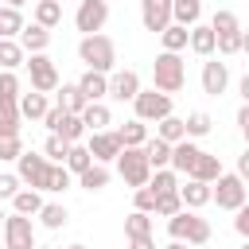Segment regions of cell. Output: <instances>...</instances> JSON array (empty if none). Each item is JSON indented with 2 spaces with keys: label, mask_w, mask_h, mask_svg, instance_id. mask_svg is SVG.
I'll list each match as a JSON object with an SVG mask.
<instances>
[{
  "label": "cell",
  "mask_w": 249,
  "mask_h": 249,
  "mask_svg": "<svg viewBox=\"0 0 249 249\" xmlns=\"http://www.w3.org/2000/svg\"><path fill=\"white\" fill-rule=\"evenodd\" d=\"M66 152H70V144H66L62 136H54V132H51V136H47V144H43V156H47L51 163H62V160H66Z\"/></svg>",
  "instance_id": "60d3db41"
},
{
  "label": "cell",
  "mask_w": 249,
  "mask_h": 249,
  "mask_svg": "<svg viewBox=\"0 0 249 249\" xmlns=\"http://www.w3.org/2000/svg\"><path fill=\"white\" fill-rule=\"evenodd\" d=\"M148 233H152V214L132 210V214L124 218V237H148Z\"/></svg>",
  "instance_id": "d590c367"
},
{
  "label": "cell",
  "mask_w": 249,
  "mask_h": 249,
  "mask_svg": "<svg viewBox=\"0 0 249 249\" xmlns=\"http://www.w3.org/2000/svg\"><path fill=\"white\" fill-rule=\"evenodd\" d=\"M179 210H183V198H179V191L156 195V214H160V218H175Z\"/></svg>",
  "instance_id": "f35d334b"
},
{
  "label": "cell",
  "mask_w": 249,
  "mask_h": 249,
  "mask_svg": "<svg viewBox=\"0 0 249 249\" xmlns=\"http://www.w3.org/2000/svg\"><path fill=\"white\" fill-rule=\"evenodd\" d=\"M117 171H121V179H124L132 191H136V187H148V179H152V163H148L144 148H121Z\"/></svg>",
  "instance_id": "277c9868"
},
{
  "label": "cell",
  "mask_w": 249,
  "mask_h": 249,
  "mask_svg": "<svg viewBox=\"0 0 249 249\" xmlns=\"http://www.w3.org/2000/svg\"><path fill=\"white\" fill-rule=\"evenodd\" d=\"M19 156H23L19 136H0V160H19Z\"/></svg>",
  "instance_id": "ee69618b"
},
{
  "label": "cell",
  "mask_w": 249,
  "mask_h": 249,
  "mask_svg": "<svg viewBox=\"0 0 249 249\" xmlns=\"http://www.w3.org/2000/svg\"><path fill=\"white\" fill-rule=\"evenodd\" d=\"M0 136H19V117H0Z\"/></svg>",
  "instance_id": "c3c4849f"
},
{
  "label": "cell",
  "mask_w": 249,
  "mask_h": 249,
  "mask_svg": "<svg viewBox=\"0 0 249 249\" xmlns=\"http://www.w3.org/2000/svg\"><path fill=\"white\" fill-rule=\"evenodd\" d=\"M4 249H35V226L23 214H4Z\"/></svg>",
  "instance_id": "ba28073f"
},
{
  "label": "cell",
  "mask_w": 249,
  "mask_h": 249,
  "mask_svg": "<svg viewBox=\"0 0 249 249\" xmlns=\"http://www.w3.org/2000/svg\"><path fill=\"white\" fill-rule=\"evenodd\" d=\"M27 54H43L47 47H51V31L47 27H39V23H23V31H19V39H16Z\"/></svg>",
  "instance_id": "2e32d148"
},
{
  "label": "cell",
  "mask_w": 249,
  "mask_h": 249,
  "mask_svg": "<svg viewBox=\"0 0 249 249\" xmlns=\"http://www.w3.org/2000/svg\"><path fill=\"white\" fill-rule=\"evenodd\" d=\"M0 4H4V8H23L27 0H0Z\"/></svg>",
  "instance_id": "11a10c76"
},
{
  "label": "cell",
  "mask_w": 249,
  "mask_h": 249,
  "mask_svg": "<svg viewBox=\"0 0 249 249\" xmlns=\"http://www.w3.org/2000/svg\"><path fill=\"white\" fill-rule=\"evenodd\" d=\"M117 136H121L124 148H144V140H148V124L132 117V121H124V124L117 128Z\"/></svg>",
  "instance_id": "4316f807"
},
{
  "label": "cell",
  "mask_w": 249,
  "mask_h": 249,
  "mask_svg": "<svg viewBox=\"0 0 249 249\" xmlns=\"http://www.w3.org/2000/svg\"><path fill=\"white\" fill-rule=\"evenodd\" d=\"M140 23L160 35L171 23V0H140Z\"/></svg>",
  "instance_id": "7c38bea8"
},
{
  "label": "cell",
  "mask_w": 249,
  "mask_h": 249,
  "mask_svg": "<svg viewBox=\"0 0 249 249\" xmlns=\"http://www.w3.org/2000/svg\"><path fill=\"white\" fill-rule=\"evenodd\" d=\"M237 128H241V132L249 128V105H241V109H237Z\"/></svg>",
  "instance_id": "816d5d0a"
},
{
  "label": "cell",
  "mask_w": 249,
  "mask_h": 249,
  "mask_svg": "<svg viewBox=\"0 0 249 249\" xmlns=\"http://www.w3.org/2000/svg\"><path fill=\"white\" fill-rule=\"evenodd\" d=\"M105 19H109V4L105 0H82L78 12H74V27L82 35H97L105 27Z\"/></svg>",
  "instance_id": "30bf717a"
},
{
  "label": "cell",
  "mask_w": 249,
  "mask_h": 249,
  "mask_svg": "<svg viewBox=\"0 0 249 249\" xmlns=\"http://www.w3.org/2000/svg\"><path fill=\"white\" fill-rule=\"evenodd\" d=\"M241 51L249 54V27H241Z\"/></svg>",
  "instance_id": "db71d44e"
},
{
  "label": "cell",
  "mask_w": 249,
  "mask_h": 249,
  "mask_svg": "<svg viewBox=\"0 0 249 249\" xmlns=\"http://www.w3.org/2000/svg\"><path fill=\"white\" fill-rule=\"evenodd\" d=\"M241 136H245V144H249V128H245V132H241Z\"/></svg>",
  "instance_id": "680465c9"
},
{
  "label": "cell",
  "mask_w": 249,
  "mask_h": 249,
  "mask_svg": "<svg viewBox=\"0 0 249 249\" xmlns=\"http://www.w3.org/2000/svg\"><path fill=\"white\" fill-rule=\"evenodd\" d=\"M62 117H66V109H62V105H51V109H47V117H43V124H47L51 132H58V124H62Z\"/></svg>",
  "instance_id": "7dc6e473"
},
{
  "label": "cell",
  "mask_w": 249,
  "mask_h": 249,
  "mask_svg": "<svg viewBox=\"0 0 249 249\" xmlns=\"http://www.w3.org/2000/svg\"><path fill=\"white\" fill-rule=\"evenodd\" d=\"M78 187H86V191H101V187H109V171H105V163H89V167L78 175Z\"/></svg>",
  "instance_id": "836d02e7"
},
{
  "label": "cell",
  "mask_w": 249,
  "mask_h": 249,
  "mask_svg": "<svg viewBox=\"0 0 249 249\" xmlns=\"http://www.w3.org/2000/svg\"><path fill=\"white\" fill-rule=\"evenodd\" d=\"M19 191V175H12V171H0V202L8 198L12 202V195Z\"/></svg>",
  "instance_id": "f6af8a7d"
},
{
  "label": "cell",
  "mask_w": 249,
  "mask_h": 249,
  "mask_svg": "<svg viewBox=\"0 0 249 249\" xmlns=\"http://www.w3.org/2000/svg\"><path fill=\"white\" fill-rule=\"evenodd\" d=\"M82 124H86V132H105V128L113 124L109 105H105V101H89V105L82 109Z\"/></svg>",
  "instance_id": "ac0fdd59"
},
{
  "label": "cell",
  "mask_w": 249,
  "mask_h": 249,
  "mask_svg": "<svg viewBox=\"0 0 249 249\" xmlns=\"http://www.w3.org/2000/svg\"><path fill=\"white\" fill-rule=\"evenodd\" d=\"M187 27H179V23H167L163 31H160V43H163V51H171V54H179V51H187Z\"/></svg>",
  "instance_id": "4dcf8cb0"
},
{
  "label": "cell",
  "mask_w": 249,
  "mask_h": 249,
  "mask_svg": "<svg viewBox=\"0 0 249 249\" xmlns=\"http://www.w3.org/2000/svg\"><path fill=\"white\" fill-rule=\"evenodd\" d=\"M0 233H4V210H0Z\"/></svg>",
  "instance_id": "6f0895ef"
},
{
  "label": "cell",
  "mask_w": 249,
  "mask_h": 249,
  "mask_svg": "<svg viewBox=\"0 0 249 249\" xmlns=\"http://www.w3.org/2000/svg\"><path fill=\"white\" fill-rule=\"evenodd\" d=\"M163 249H191V245H183V241H167Z\"/></svg>",
  "instance_id": "9f6ffc18"
},
{
  "label": "cell",
  "mask_w": 249,
  "mask_h": 249,
  "mask_svg": "<svg viewBox=\"0 0 249 249\" xmlns=\"http://www.w3.org/2000/svg\"><path fill=\"white\" fill-rule=\"evenodd\" d=\"M82 132H86V124H82V117H74V113H66L54 136H62L66 144H78V140H82Z\"/></svg>",
  "instance_id": "74e56055"
},
{
  "label": "cell",
  "mask_w": 249,
  "mask_h": 249,
  "mask_svg": "<svg viewBox=\"0 0 249 249\" xmlns=\"http://www.w3.org/2000/svg\"><path fill=\"white\" fill-rule=\"evenodd\" d=\"M148 187H152L156 195H167V191H179V175H175L171 167H160V171H152V179H148Z\"/></svg>",
  "instance_id": "8d00e7d4"
},
{
  "label": "cell",
  "mask_w": 249,
  "mask_h": 249,
  "mask_svg": "<svg viewBox=\"0 0 249 249\" xmlns=\"http://www.w3.org/2000/svg\"><path fill=\"white\" fill-rule=\"evenodd\" d=\"M128 249H156V241H152V233L148 237H128Z\"/></svg>",
  "instance_id": "f907efd6"
},
{
  "label": "cell",
  "mask_w": 249,
  "mask_h": 249,
  "mask_svg": "<svg viewBox=\"0 0 249 249\" xmlns=\"http://www.w3.org/2000/svg\"><path fill=\"white\" fill-rule=\"evenodd\" d=\"M93 163V156H89V148L86 144H70V152H66V160H62V167L70 171V175H82L86 167Z\"/></svg>",
  "instance_id": "1f68e13d"
},
{
  "label": "cell",
  "mask_w": 249,
  "mask_h": 249,
  "mask_svg": "<svg viewBox=\"0 0 249 249\" xmlns=\"http://www.w3.org/2000/svg\"><path fill=\"white\" fill-rule=\"evenodd\" d=\"M23 62H27V51L16 39H0V70H12L16 74V66H23Z\"/></svg>",
  "instance_id": "83f0119b"
},
{
  "label": "cell",
  "mask_w": 249,
  "mask_h": 249,
  "mask_svg": "<svg viewBox=\"0 0 249 249\" xmlns=\"http://www.w3.org/2000/svg\"><path fill=\"white\" fill-rule=\"evenodd\" d=\"M19 31H23L19 8H4L0 4V39H19Z\"/></svg>",
  "instance_id": "d6a6232c"
},
{
  "label": "cell",
  "mask_w": 249,
  "mask_h": 249,
  "mask_svg": "<svg viewBox=\"0 0 249 249\" xmlns=\"http://www.w3.org/2000/svg\"><path fill=\"white\" fill-rule=\"evenodd\" d=\"M132 206H136V210H144V214H156V191H152V187H136Z\"/></svg>",
  "instance_id": "7bdbcfd3"
},
{
  "label": "cell",
  "mask_w": 249,
  "mask_h": 249,
  "mask_svg": "<svg viewBox=\"0 0 249 249\" xmlns=\"http://www.w3.org/2000/svg\"><path fill=\"white\" fill-rule=\"evenodd\" d=\"M47 109H51L47 93H39V89L19 93V117H27V121H43V117H47Z\"/></svg>",
  "instance_id": "603a6c76"
},
{
  "label": "cell",
  "mask_w": 249,
  "mask_h": 249,
  "mask_svg": "<svg viewBox=\"0 0 249 249\" xmlns=\"http://www.w3.org/2000/svg\"><path fill=\"white\" fill-rule=\"evenodd\" d=\"M35 218H39L47 230H62V226L70 222V210H66L62 202H43V210H39Z\"/></svg>",
  "instance_id": "f1b7e54d"
},
{
  "label": "cell",
  "mask_w": 249,
  "mask_h": 249,
  "mask_svg": "<svg viewBox=\"0 0 249 249\" xmlns=\"http://www.w3.org/2000/svg\"><path fill=\"white\" fill-rule=\"evenodd\" d=\"M179 198H183V210H198L210 202V183H198V179H187L179 187Z\"/></svg>",
  "instance_id": "ffe728a7"
},
{
  "label": "cell",
  "mask_w": 249,
  "mask_h": 249,
  "mask_svg": "<svg viewBox=\"0 0 249 249\" xmlns=\"http://www.w3.org/2000/svg\"><path fill=\"white\" fill-rule=\"evenodd\" d=\"M58 105L66 109V113H74V117H82V109L89 105L86 97H82V89H78V82H58Z\"/></svg>",
  "instance_id": "7402d4cb"
},
{
  "label": "cell",
  "mask_w": 249,
  "mask_h": 249,
  "mask_svg": "<svg viewBox=\"0 0 249 249\" xmlns=\"http://www.w3.org/2000/svg\"><path fill=\"white\" fill-rule=\"evenodd\" d=\"M183 124H187V140H191V136H206V132L214 128V121H210V113H191V117H187Z\"/></svg>",
  "instance_id": "ab89813d"
},
{
  "label": "cell",
  "mask_w": 249,
  "mask_h": 249,
  "mask_svg": "<svg viewBox=\"0 0 249 249\" xmlns=\"http://www.w3.org/2000/svg\"><path fill=\"white\" fill-rule=\"evenodd\" d=\"M210 202H218V210H237V206H245L249 198H245V183L230 171H222L218 179H214V187H210Z\"/></svg>",
  "instance_id": "8992f818"
},
{
  "label": "cell",
  "mask_w": 249,
  "mask_h": 249,
  "mask_svg": "<svg viewBox=\"0 0 249 249\" xmlns=\"http://www.w3.org/2000/svg\"><path fill=\"white\" fill-rule=\"evenodd\" d=\"M105 4H109V0H105Z\"/></svg>",
  "instance_id": "e7e4bbea"
},
{
  "label": "cell",
  "mask_w": 249,
  "mask_h": 249,
  "mask_svg": "<svg viewBox=\"0 0 249 249\" xmlns=\"http://www.w3.org/2000/svg\"><path fill=\"white\" fill-rule=\"evenodd\" d=\"M233 214H237V218H233V230H237V233L249 241V202H245V206H237Z\"/></svg>",
  "instance_id": "bcb514c9"
},
{
  "label": "cell",
  "mask_w": 249,
  "mask_h": 249,
  "mask_svg": "<svg viewBox=\"0 0 249 249\" xmlns=\"http://www.w3.org/2000/svg\"><path fill=\"white\" fill-rule=\"evenodd\" d=\"M241 249H249V241H245V245H241Z\"/></svg>",
  "instance_id": "6125c7cd"
},
{
  "label": "cell",
  "mask_w": 249,
  "mask_h": 249,
  "mask_svg": "<svg viewBox=\"0 0 249 249\" xmlns=\"http://www.w3.org/2000/svg\"><path fill=\"white\" fill-rule=\"evenodd\" d=\"M35 23L47 27V31L58 27V23H62V4H58V0H39V4H35Z\"/></svg>",
  "instance_id": "f546056e"
},
{
  "label": "cell",
  "mask_w": 249,
  "mask_h": 249,
  "mask_svg": "<svg viewBox=\"0 0 249 249\" xmlns=\"http://www.w3.org/2000/svg\"><path fill=\"white\" fill-rule=\"evenodd\" d=\"M23 66L31 74V89H39V93H54L58 89V70H54V62L47 54H27Z\"/></svg>",
  "instance_id": "9c48e42d"
},
{
  "label": "cell",
  "mask_w": 249,
  "mask_h": 249,
  "mask_svg": "<svg viewBox=\"0 0 249 249\" xmlns=\"http://www.w3.org/2000/svg\"><path fill=\"white\" fill-rule=\"evenodd\" d=\"M183 86H187V66H183V58L171 54V51H160L156 62H152V89H160V93H179Z\"/></svg>",
  "instance_id": "7a4b0ae2"
},
{
  "label": "cell",
  "mask_w": 249,
  "mask_h": 249,
  "mask_svg": "<svg viewBox=\"0 0 249 249\" xmlns=\"http://www.w3.org/2000/svg\"><path fill=\"white\" fill-rule=\"evenodd\" d=\"M198 156H202V148H198L195 140L171 144V171H175V175H191V167L198 163Z\"/></svg>",
  "instance_id": "9a60e30c"
},
{
  "label": "cell",
  "mask_w": 249,
  "mask_h": 249,
  "mask_svg": "<svg viewBox=\"0 0 249 249\" xmlns=\"http://www.w3.org/2000/svg\"><path fill=\"white\" fill-rule=\"evenodd\" d=\"M156 136L160 140H167V144H179V140H187V124H183V117H163V121H156Z\"/></svg>",
  "instance_id": "484cf974"
},
{
  "label": "cell",
  "mask_w": 249,
  "mask_h": 249,
  "mask_svg": "<svg viewBox=\"0 0 249 249\" xmlns=\"http://www.w3.org/2000/svg\"><path fill=\"white\" fill-rule=\"evenodd\" d=\"M12 210H16V214H23V218H35V214L43 210V191L19 187V191L12 195Z\"/></svg>",
  "instance_id": "44dd1931"
},
{
  "label": "cell",
  "mask_w": 249,
  "mask_h": 249,
  "mask_svg": "<svg viewBox=\"0 0 249 249\" xmlns=\"http://www.w3.org/2000/svg\"><path fill=\"white\" fill-rule=\"evenodd\" d=\"M70 249H86V245H70Z\"/></svg>",
  "instance_id": "94428289"
},
{
  "label": "cell",
  "mask_w": 249,
  "mask_h": 249,
  "mask_svg": "<svg viewBox=\"0 0 249 249\" xmlns=\"http://www.w3.org/2000/svg\"><path fill=\"white\" fill-rule=\"evenodd\" d=\"M167 233H171V241H183V245H206L210 222L198 218V210H179L175 218H167Z\"/></svg>",
  "instance_id": "3957f363"
},
{
  "label": "cell",
  "mask_w": 249,
  "mask_h": 249,
  "mask_svg": "<svg viewBox=\"0 0 249 249\" xmlns=\"http://www.w3.org/2000/svg\"><path fill=\"white\" fill-rule=\"evenodd\" d=\"M78 58L86 62V70H97V74H113V66H117V47H113V39L109 35H82V43H78Z\"/></svg>",
  "instance_id": "6da1fadb"
},
{
  "label": "cell",
  "mask_w": 249,
  "mask_h": 249,
  "mask_svg": "<svg viewBox=\"0 0 249 249\" xmlns=\"http://www.w3.org/2000/svg\"><path fill=\"white\" fill-rule=\"evenodd\" d=\"M210 31H214V35H233V31H241V23H237V16H233L230 8H218V12L210 16Z\"/></svg>",
  "instance_id": "e575fe53"
},
{
  "label": "cell",
  "mask_w": 249,
  "mask_h": 249,
  "mask_svg": "<svg viewBox=\"0 0 249 249\" xmlns=\"http://www.w3.org/2000/svg\"><path fill=\"white\" fill-rule=\"evenodd\" d=\"M109 93H113L117 101H132V97L140 93V74H136V70H113V74H109Z\"/></svg>",
  "instance_id": "5bb4252c"
},
{
  "label": "cell",
  "mask_w": 249,
  "mask_h": 249,
  "mask_svg": "<svg viewBox=\"0 0 249 249\" xmlns=\"http://www.w3.org/2000/svg\"><path fill=\"white\" fill-rule=\"evenodd\" d=\"M132 105H136V121H144V124L171 117V93H160V89H140L132 97Z\"/></svg>",
  "instance_id": "52a82bcc"
},
{
  "label": "cell",
  "mask_w": 249,
  "mask_h": 249,
  "mask_svg": "<svg viewBox=\"0 0 249 249\" xmlns=\"http://www.w3.org/2000/svg\"><path fill=\"white\" fill-rule=\"evenodd\" d=\"M226 86H230V66L218 62V58L202 62V93L218 97V93H226Z\"/></svg>",
  "instance_id": "4fadbf2b"
},
{
  "label": "cell",
  "mask_w": 249,
  "mask_h": 249,
  "mask_svg": "<svg viewBox=\"0 0 249 249\" xmlns=\"http://www.w3.org/2000/svg\"><path fill=\"white\" fill-rule=\"evenodd\" d=\"M187 47H191L195 54H202V58H210V54L218 51V39H214V31H210V23H195V27H191V35H187Z\"/></svg>",
  "instance_id": "e0dca14e"
},
{
  "label": "cell",
  "mask_w": 249,
  "mask_h": 249,
  "mask_svg": "<svg viewBox=\"0 0 249 249\" xmlns=\"http://www.w3.org/2000/svg\"><path fill=\"white\" fill-rule=\"evenodd\" d=\"M237 89H241V101H245V105H249V74H245V78H241V86H237Z\"/></svg>",
  "instance_id": "f5cc1de1"
},
{
  "label": "cell",
  "mask_w": 249,
  "mask_h": 249,
  "mask_svg": "<svg viewBox=\"0 0 249 249\" xmlns=\"http://www.w3.org/2000/svg\"><path fill=\"white\" fill-rule=\"evenodd\" d=\"M16 175H19V183H27L31 191H47V183H51V160H47L43 152H23V156L16 160Z\"/></svg>",
  "instance_id": "5b68a950"
},
{
  "label": "cell",
  "mask_w": 249,
  "mask_h": 249,
  "mask_svg": "<svg viewBox=\"0 0 249 249\" xmlns=\"http://www.w3.org/2000/svg\"><path fill=\"white\" fill-rule=\"evenodd\" d=\"M218 175H222V160H218V156H210V152H202V156H198V163L191 167V175H187V179H198V183H214Z\"/></svg>",
  "instance_id": "d4e9b609"
},
{
  "label": "cell",
  "mask_w": 249,
  "mask_h": 249,
  "mask_svg": "<svg viewBox=\"0 0 249 249\" xmlns=\"http://www.w3.org/2000/svg\"><path fill=\"white\" fill-rule=\"evenodd\" d=\"M70 179H74V175H70V171H66L62 163H51V183H47V191H54V195H62V191L70 187Z\"/></svg>",
  "instance_id": "b9f144b4"
},
{
  "label": "cell",
  "mask_w": 249,
  "mask_h": 249,
  "mask_svg": "<svg viewBox=\"0 0 249 249\" xmlns=\"http://www.w3.org/2000/svg\"><path fill=\"white\" fill-rule=\"evenodd\" d=\"M35 249H54V245H35Z\"/></svg>",
  "instance_id": "91938a15"
},
{
  "label": "cell",
  "mask_w": 249,
  "mask_h": 249,
  "mask_svg": "<svg viewBox=\"0 0 249 249\" xmlns=\"http://www.w3.org/2000/svg\"><path fill=\"white\" fill-rule=\"evenodd\" d=\"M144 156H148L152 171L171 167V144H167V140H160V136H148V140H144Z\"/></svg>",
  "instance_id": "cb8c5ba5"
},
{
  "label": "cell",
  "mask_w": 249,
  "mask_h": 249,
  "mask_svg": "<svg viewBox=\"0 0 249 249\" xmlns=\"http://www.w3.org/2000/svg\"><path fill=\"white\" fill-rule=\"evenodd\" d=\"M86 148H89L93 163H109V160H117V156H121V148H124V144H121V136H117V132H109V128H105V132H93Z\"/></svg>",
  "instance_id": "8fae6325"
},
{
  "label": "cell",
  "mask_w": 249,
  "mask_h": 249,
  "mask_svg": "<svg viewBox=\"0 0 249 249\" xmlns=\"http://www.w3.org/2000/svg\"><path fill=\"white\" fill-rule=\"evenodd\" d=\"M78 89H82V97H86V101H101V97L109 93V74L86 70V74L78 78Z\"/></svg>",
  "instance_id": "d6986e66"
},
{
  "label": "cell",
  "mask_w": 249,
  "mask_h": 249,
  "mask_svg": "<svg viewBox=\"0 0 249 249\" xmlns=\"http://www.w3.org/2000/svg\"><path fill=\"white\" fill-rule=\"evenodd\" d=\"M58 4H62V0H58Z\"/></svg>",
  "instance_id": "be15d7a7"
},
{
  "label": "cell",
  "mask_w": 249,
  "mask_h": 249,
  "mask_svg": "<svg viewBox=\"0 0 249 249\" xmlns=\"http://www.w3.org/2000/svg\"><path fill=\"white\" fill-rule=\"evenodd\" d=\"M233 175H237L241 183H249V148H245V152L237 156V171H233Z\"/></svg>",
  "instance_id": "681fc988"
}]
</instances>
